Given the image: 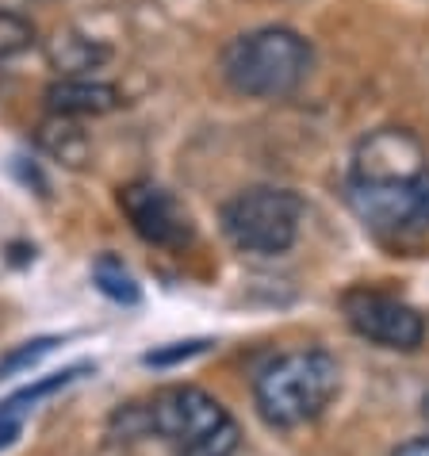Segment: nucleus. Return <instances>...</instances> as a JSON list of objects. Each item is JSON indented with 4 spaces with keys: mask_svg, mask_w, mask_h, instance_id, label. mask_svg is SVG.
<instances>
[{
    "mask_svg": "<svg viewBox=\"0 0 429 456\" xmlns=\"http://www.w3.org/2000/svg\"><path fill=\"white\" fill-rule=\"evenodd\" d=\"M219 223L234 249L254 253V257H276V253H287L295 246L303 223V200L292 188L257 184L226 200Z\"/></svg>",
    "mask_w": 429,
    "mask_h": 456,
    "instance_id": "20e7f679",
    "label": "nucleus"
},
{
    "mask_svg": "<svg viewBox=\"0 0 429 456\" xmlns=\"http://www.w3.org/2000/svg\"><path fill=\"white\" fill-rule=\"evenodd\" d=\"M119 208L131 219L134 234L150 246L181 249L192 242V215L176 200L169 188L154 181H131L119 188Z\"/></svg>",
    "mask_w": 429,
    "mask_h": 456,
    "instance_id": "0eeeda50",
    "label": "nucleus"
},
{
    "mask_svg": "<svg viewBox=\"0 0 429 456\" xmlns=\"http://www.w3.org/2000/svg\"><path fill=\"white\" fill-rule=\"evenodd\" d=\"M85 372H88V364H73V369H61L54 376H46V379H39V384H31V387L16 391V395H8L4 403H0V414H4V418H23L39 399L54 395V391H61V387H69L73 379L85 376Z\"/></svg>",
    "mask_w": 429,
    "mask_h": 456,
    "instance_id": "9d476101",
    "label": "nucleus"
},
{
    "mask_svg": "<svg viewBox=\"0 0 429 456\" xmlns=\"http://www.w3.org/2000/svg\"><path fill=\"white\" fill-rule=\"evenodd\" d=\"M314 50L292 28H257L226 43L223 77L234 93L257 100H280L295 93L311 73Z\"/></svg>",
    "mask_w": 429,
    "mask_h": 456,
    "instance_id": "f03ea898",
    "label": "nucleus"
},
{
    "mask_svg": "<svg viewBox=\"0 0 429 456\" xmlns=\"http://www.w3.org/2000/svg\"><path fill=\"white\" fill-rule=\"evenodd\" d=\"M46 108L54 119H85V116H108L123 104L119 88L96 77H61L46 88Z\"/></svg>",
    "mask_w": 429,
    "mask_h": 456,
    "instance_id": "6e6552de",
    "label": "nucleus"
},
{
    "mask_svg": "<svg viewBox=\"0 0 429 456\" xmlns=\"http://www.w3.org/2000/svg\"><path fill=\"white\" fill-rule=\"evenodd\" d=\"M61 131H66V134H54V126H46V131H43L46 150H50V154H58L66 166H81V158H85V150H88L85 134L77 131V126H69V123H61Z\"/></svg>",
    "mask_w": 429,
    "mask_h": 456,
    "instance_id": "4468645a",
    "label": "nucleus"
},
{
    "mask_svg": "<svg viewBox=\"0 0 429 456\" xmlns=\"http://www.w3.org/2000/svg\"><path fill=\"white\" fill-rule=\"evenodd\" d=\"M422 411H425V418H429V391H425V399H422Z\"/></svg>",
    "mask_w": 429,
    "mask_h": 456,
    "instance_id": "a211bd4d",
    "label": "nucleus"
},
{
    "mask_svg": "<svg viewBox=\"0 0 429 456\" xmlns=\"http://www.w3.org/2000/svg\"><path fill=\"white\" fill-rule=\"evenodd\" d=\"M93 281H96V288L104 291L108 299H116V303H138L142 299V291H138V284H134V276L123 269V261L119 257H100L96 265H93Z\"/></svg>",
    "mask_w": 429,
    "mask_h": 456,
    "instance_id": "9b49d317",
    "label": "nucleus"
},
{
    "mask_svg": "<svg viewBox=\"0 0 429 456\" xmlns=\"http://www.w3.org/2000/svg\"><path fill=\"white\" fill-rule=\"evenodd\" d=\"M352 215L384 238H418L429 231V166L399 176H345Z\"/></svg>",
    "mask_w": 429,
    "mask_h": 456,
    "instance_id": "39448f33",
    "label": "nucleus"
},
{
    "mask_svg": "<svg viewBox=\"0 0 429 456\" xmlns=\"http://www.w3.org/2000/svg\"><path fill=\"white\" fill-rule=\"evenodd\" d=\"M342 387V369L326 349H292L272 357L254 379L257 414L272 429L314 422Z\"/></svg>",
    "mask_w": 429,
    "mask_h": 456,
    "instance_id": "f257e3e1",
    "label": "nucleus"
},
{
    "mask_svg": "<svg viewBox=\"0 0 429 456\" xmlns=\"http://www.w3.org/2000/svg\"><path fill=\"white\" fill-rule=\"evenodd\" d=\"M35 46V23L20 12H4L0 8V61L23 54Z\"/></svg>",
    "mask_w": 429,
    "mask_h": 456,
    "instance_id": "f8f14e48",
    "label": "nucleus"
},
{
    "mask_svg": "<svg viewBox=\"0 0 429 456\" xmlns=\"http://www.w3.org/2000/svg\"><path fill=\"white\" fill-rule=\"evenodd\" d=\"M46 58L66 77H85V69H100L111 58V46L100 39H88L81 31H58L46 46Z\"/></svg>",
    "mask_w": 429,
    "mask_h": 456,
    "instance_id": "1a4fd4ad",
    "label": "nucleus"
},
{
    "mask_svg": "<svg viewBox=\"0 0 429 456\" xmlns=\"http://www.w3.org/2000/svg\"><path fill=\"white\" fill-rule=\"evenodd\" d=\"M54 346H58V338H31V341H23L20 349L4 353V357H0V379H12V376L35 369L46 353H54Z\"/></svg>",
    "mask_w": 429,
    "mask_h": 456,
    "instance_id": "ddd939ff",
    "label": "nucleus"
},
{
    "mask_svg": "<svg viewBox=\"0 0 429 456\" xmlns=\"http://www.w3.org/2000/svg\"><path fill=\"white\" fill-rule=\"evenodd\" d=\"M211 349V341L207 338H192V341H173V346L166 349H150L142 364H150V369H173V364H181V361H192L199 357V353H207Z\"/></svg>",
    "mask_w": 429,
    "mask_h": 456,
    "instance_id": "2eb2a0df",
    "label": "nucleus"
},
{
    "mask_svg": "<svg viewBox=\"0 0 429 456\" xmlns=\"http://www.w3.org/2000/svg\"><path fill=\"white\" fill-rule=\"evenodd\" d=\"M150 434L169 441L176 456H234L238 422L214 395H207L196 384H173L161 387L146 403Z\"/></svg>",
    "mask_w": 429,
    "mask_h": 456,
    "instance_id": "7ed1b4c3",
    "label": "nucleus"
},
{
    "mask_svg": "<svg viewBox=\"0 0 429 456\" xmlns=\"http://www.w3.org/2000/svg\"><path fill=\"white\" fill-rule=\"evenodd\" d=\"M391 456H429V434L425 437H410V441H402V445L391 452Z\"/></svg>",
    "mask_w": 429,
    "mask_h": 456,
    "instance_id": "f3484780",
    "label": "nucleus"
},
{
    "mask_svg": "<svg viewBox=\"0 0 429 456\" xmlns=\"http://www.w3.org/2000/svg\"><path fill=\"white\" fill-rule=\"evenodd\" d=\"M345 307V322L352 326V334H360L364 341L372 346H384V349H399V353H410L422 346L425 338V319L410 303H402L395 296H384V291H349L342 299Z\"/></svg>",
    "mask_w": 429,
    "mask_h": 456,
    "instance_id": "423d86ee",
    "label": "nucleus"
},
{
    "mask_svg": "<svg viewBox=\"0 0 429 456\" xmlns=\"http://www.w3.org/2000/svg\"><path fill=\"white\" fill-rule=\"evenodd\" d=\"M20 429H23V418H4L0 414V449H8L12 441L20 437Z\"/></svg>",
    "mask_w": 429,
    "mask_h": 456,
    "instance_id": "dca6fc26",
    "label": "nucleus"
}]
</instances>
